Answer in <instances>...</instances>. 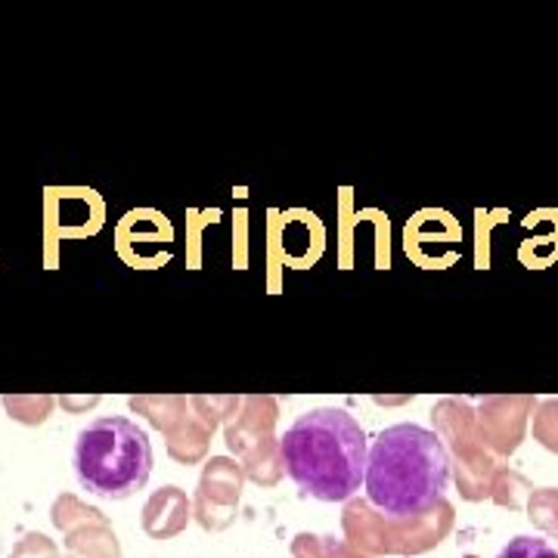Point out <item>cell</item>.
Returning <instances> with one entry per match:
<instances>
[{
    "label": "cell",
    "mask_w": 558,
    "mask_h": 558,
    "mask_svg": "<svg viewBox=\"0 0 558 558\" xmlns=\"http://www.w3.org/2000/svg\"><path fill=\"white\" fill-rule=\"evenodd\" d=\"M279 453L289 478L323 502H344L366 481L369 444L357 418L339 407L295 418L279 440Z\"/></svg>",
    "instance_id": "obj_1"
},
{
    "label": "cell",
    "mask_w": 558,
    "mask_h": 558,
    "mask_svg": "<svg viewBox=\"0 0 558 558\" xmlns=\"http://www.w3.org/2000/svg\"><path fill=\"white\" fill-rule=\"evenodd\" d=\"M75 475L87 494L134 497L153 475L149 435L124 416L94 418L75 440Z\"/></svg>",
    "instance_id": "obj_3"
},
{
    "label": "cell",
    "mask_w": 558,
    "mask_h": 558,
    "mask_svg": "<svg viewBox=\"0 0 558 558\" xmlns=\"http://www.w3.org/2000/svg\"><path fill=\"white\" fill-rule=\"evenodd\" d=\"M497 558H558V549L539 537H515L499 549Z\"/></svg>",
    "instance_id": "obj_4"
},
{
    "label": "cell",
    "mask_w": 558,
    "mask_h": 558,
    "mask_svg": "<svg viewBox=\"0 0 558 558\" xmlns=\"http://www.w3.org/2000/svg\"><path fill=\"white\" fill-rule=\"evenodd\" d=\"M450 481V457L435 432L400 422L385 428L366 459V497L395 519L418 515L440 502Z\"/></svg>",
    "instance_id": "obj_2"
}]
</instances>
